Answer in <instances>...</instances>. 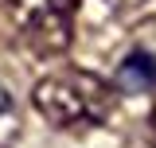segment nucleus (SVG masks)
Segmentation results:
<instances>
[{"label":"nucleus","instance_id":"5","mask_svg":"<svg viewBox=\"0 0 156 148\" xmlns=\"http://www.w3.org/2000/svg\"><path fill=\"white\" fill-rule=\"evenodd\" d=\"M152 132H156V109H152Z\"/></svg>","mask_w":156,"mask_h":148},{"label":"nucleus","instance_id":"3","mask_svg":"<svg viewBox=\"0 0 156 148\" xmlns=\"http://www.w3.org/2000/svg\"><path fill=\"white\" fill-rule=\"evenodd\" d=\"M121 90H156V55L152 51H133L117 66V78H113Z\"/></svg>","mask_w":156,"mask_h":148},{"label":"nucleus","instance_id":"1","mask_svg":"<svg viewBox=\"0 0 156 148\" xmlns=\"http://www.w3.org/2000/svg\"><path fill=\"white\" fill-rule=\"evenodd\" d=\"M31 101L47 125H55L62 132H90L113 117L117 86H109L86 70H70V74L39 78L31 90Z\"/></svg>","mask_w":156,"mask_h":148},{"label":"nucleus","instance_id":"2","mask_svg":"<svg viewBox=\"0 0 156 148\" xmlns=\"http://www.w3.org/2000/svg\"><path fill=\"white\" fill-rule=\"evenodd\" d=\"M78 0H47L35 16L27 19V39L39 55H58L70 43V16H74Z\"/></svg>","mask_w":156,"mask_h":148},{"label":"nucleus","instance_id":"4","mask_svg":"<svg viewBox=\"0 0 156 148\" xmlns=\"http://www.w3.org/2000/svg\"><path fill=\"white\" fill-rule=\"evenodd\" d=\"M16 132H20V109H16V101H12V93L0 90V148L12 144Z\"/></svg>","mask_w":156,"mask_h":148}]
</instances>
